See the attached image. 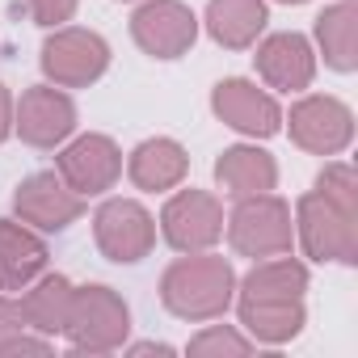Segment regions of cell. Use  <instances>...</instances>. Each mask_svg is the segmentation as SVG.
I'll list each match as a JSON object with an SVG mask.
<instances>
[{"label": "cell", "instance_id": "cell-23", "mask_svg": "<svg viewBox=\"0 0 358 358\" xmlns=\"http://www.w3.org/2000/svg\"><path fill=\"white\" fill-rule=\"evenodd\" d=\"M316 194H324L329 203H337L341 211L358 215V194H354V169L350 164H329L316 177Z\"/></svg>", "mask_w": 358, "mask_h": 358}, {"label": "cell", "instance_id": "cell-2", "mask_svg": "<svg viewBox=\"0 0 358 358\" xmlns=\"http://www.w3.org/2000/svg\"><path fill=\"white\" fill-rule=\"evenodd\" d=\"M127 324H131V312L110 287H80V291H72V308H68V320H64V333H68L72 350L106 354V350L122 345Z\"/></svg>", "mask_w": 358, "mask_h": 358}, {"label": "cell", "instance_id": "cell-5", "mask_svg": "<svg viewBox=\"0 0 358 358\" xmlns=\"http://www.w3.org/2000/svg\"><path fill=\"white\" fill-rule=\"evenodd\" d=\"M93 236H97V249L118 262V266H131V262H143L156 245V224L152 215L135 203V199H110L97 215H93Z\"/></svg>", "mask_w": 358, "mask_h": 358}, {"label": "cell", "instance_id": "cell-3", "mask_svg": "<svg viewBox=\"0 0 358 358\" xmlns=\"http://www.w3.org/2000/svg\"><path fill=\"white\" fill-rule=\"evenodd\" d=\"M228 241L245 257H278L291 249V207L274 194H249L236 199V211L228 220Z\"/></svg>", "mask_w": 358, "mask_h": 358}, {"label": "cell", "instance_id": "cell-8", "mask_svg": "<svg viewBox=\"0 0 358 358\" xmlns=\"http://www.w3.org/2000/svg\"><path fill=\"white\" fill-rule=\"evenodd\" d=\"M131 34L135 43L152 55V59H177L186 55L199 38V17L182 5V0H148L131 17Z\"/></svg>", "mask_w": 358, "mask_h": 358}, {"label": "cell", "instance_id": "cell-16", "mask_svg": "<svg viewBox=\"0 0 358 358\" xmlns=\"http://www.w3.org/2000/svg\"><path fill=\"white\" fill-rule=\"evenodd\" d=\"M190 169V156L186 148L177 143V139H143L131 160H127V173H131V182L148 194L156 190H173V186H182V177Z\"/></svg>", "mask_w": 358, "mask_h": 358}, {"label": "cell", "instance_id": "cell-11", "mask_svg": "<svg viewBox=\"0 0 358 358\" xmlns=\"http://www.w3.org/2000/svg\"><path fill=\"white\" fill-rule=\"evenodd\" d=\"M13 203H17L22 224H34L43 232H64L85 211V199L64 182L59 173H34V177H26V182L17 186Z\"/></svg>", "mask_w": 358, "mask_h": 358}, {"label": "cell", "instance_id": "cell-17", "mask_svg": "<svg viewBox=\"0 0 358 358\" xmlns=\"http://www.w3.org/2000/svg\"><path fill=\"white\" fill-rule=\"evenodd\" d=\"M215 182L224 186V194L232 199H249V194H270L278 182V164L270 160V152L262 148H228L215 160Z\"/></svg>", "mask_w": 358, "mask_h": 358}, {"label": "cell", "instance_id": "cell-22", "mask_svg": "<svg viewBox=\"0 0 358 358\" xmlns=\"http://www.w3.org/2000/svg\"><path fill=\"white\" fill-rule=\"evenodd\" d=\"M308 291V270L291 257L266 262L245 278V299H303Z\"/></svg>", "mask_w": 358, "mask_h": 358}, {"label": "cell", "instance_id": "cell-18", "mask_svg": "<svg viewBox=\"0 0 358 358\" xmlns=\"http://www.w3.org/2000/svg\"><path fill=\"white\" fill-rule=\"evenodd\" d=\"M207 30L220 47L245 51L266 30V0H211L207 5Z\"/></svg>", "mask_w": 358, "mask_h": 358}, {"label": "cell", "instance_id": "cell-26", "mask_svg": "<svg viewBox=\"0 0 358 358\" xmlns=\"http://www.w3.org/2000/svg\"><path fill=\"white\" fill-rule=\"evenodd\" d=\"M47 350H51V345H47V341H38V337H26V329L0 341V354H47Z\"/></svg>", "mask_w": 358, "mask_h": 358}, {"label": "cell", "instance_id": "cell-21", "mask_svg": "<svg viewBox=\"0 0 358 358\" xmlns=\"http://www.w3.org/2000/svg\"><path fill=\"white\" fill-rule=\"evenodd\" d=\"M72 282L64 274H51L43 278L34 291L22 295V316L30 329L38 333H64V320H68V308H72Z\"/></svg>", "mask_w": 358, "mask_h": 358}, {"label": "cell", "instance_id": "cell-19", "mask_svg": "<svg viewBox=\"0 0 358 358\" xmlns=\"http://www.w3.org/2000/svg\"><path fill=\"white\" fill-rule=\"evenodd\" d=\"M316 43L324 51L329 68L354 72V64H358V55H354L358 51V13H354L350 0H341V5H333L316 17Z\"/></svg>", "mask_w": 358, "mask_h": 358}, {"label": "cell", "instance_id": "cell-20", "mask_svg": "<svg viewBox=\"0 0 358 358\" xmlns=\"http://www.w3.org/2000/svg\"><path fill=\"white\" fill-rule=\"evenodd\" d=\"M241 320L262 341H287L303 329V299H241Z\"/></svg>", "mask_w": 358, "mask_h": 358}, {"label": "cell", "instance_id": "cell-7", "mask_svg": "<svg viewBox=\"0 0 358 358\" xmlns=\"http://www.w3.org/2000/svg\"><path fill=\"white\" fill-rule=\"evenodd\" d=\"M160 232L177 253H203L224 236V207L207 190H182L164 203Z\"/></svg>", "mask_w": 358, "mask_h": 358}, {"label": "cell", "instance_id": "cell-25", "mask_svg": "<svg viewBox=\"0 0 358 358\" xmlns=\"http://www.w3.org/2000/svg\"><path fill=\"white\" fill-rule=\"evenodd\" d=\"M80 0H26V9L38 26H64L72 13H76Z\"/></svg>", "mask_w": 358, "mask_h": 358}, {"label": "cell", "instance_id": "cell-13", "mask_svg": "<svg viewBox=\"0 0 358 358\" xmlns=\"http://www.w3.org/2000/svg\"><path fill=\"white\" fill-rule=\"evenodd\" d=\"M354 135V114L337 97H303L291 106V139L316 156H337Z\"/></svg>", "mask_w": 358, "mask_h": 358}, {"label": "cell", "instance_id": "cell-14", "mask_svg": "<svg viewBox=\"0 0 358 358\" xmlns=\"http://www.w3.org/2000/svg\"><path fill=\"white\" fill-rule=\"evenodd\" d=\"M257 72L270 89H282V93H299L312 85L316 76V55H312V43L303 34H270L262 47H257Z\"/></svg>", "mask_w": 358, "mask_h": 358}, {"label": "cell", "instance_id": "cell-4", "mask_svg": "<svg viewBox=\"0 0 358 358\" xmlns=\"http://www.w3.org/2000/svg\"><path fill=\"white\" fill-rule=\"evenodd\" d=\"M110 68V47L93 30H55L43 43V72L55 89L93 85Z\"/></svg>", "mask_w": 358, "mask_h": 358}, {"label": "cell", "instance_id": "cell-1", "mask_svg": "<svg viewBox=\"0 0 358 358\" xmlns=\"http://www.w3.org/2000/svg\"><path fill=\"white\" fill-rule=\"evenodd\" d=\"M160 299L182 320H211L232 303V266L224 257H182L160 278Z\"/></svg>", "mask_w": 358, "mask_h": 358}, {"label": "cell", "instance_id": "cell-15", "mask_svg": "<svg viewBox=\"0 0 358 358\" xmlns=\"http://www.w3.org/2000/svg\"><path fill=\"white\" fill-rule=\"evenodd\" d=\"M43 266H47V245L30 228L0 220V291H9V295L26 291L43 274Z\"/></svg>", "mask_w": 358, "mask_h": 358}, {"label": "cell", "instance_id": "cell-24", "mask_svg": "<svg viewBox=\"0 0 358 358\" xmlns=\"http://www.w3.org/2000/svg\"><path fill=\"white\" fill-rule=\"evenodd\" d=\"M253 345L245 341V337H236L232 329H220V324H211L207 333H199L194 341H190V354H249Z\"/></svg>", "mask_w": 358, "mask_h": 358}, {"label": "cell", "instance_id": "cell-6", "mask_svg": "<svg viewBox=\"0 0 358 358\" xmlns=\"http://www.w3.org/2000/svg\"><path fill=\"white\" fill-rule=\"evenodd\" d=\"M354 220L358 215L341 211L324 194H303L299 199V241H303L308 257H316V262H354V253H358Z\"/></svg>", "mask_w": 358, "mask_h": 358}, {"label": "cell", "instance_id": "cell-10", "mask_svg": "<svg viewBox=\"0 0 358 358\" xmlns=\"http://www.w3.org/2000/svg\"><path fill=\"white\" fill-rule=\"evenodd\" d=\"M13 127L26 143L34 148H55L76 131V106L64 89L51 85H34L22 93L17 110H13Z\"/></svg>", "mask_w": 358, "mask_h": 358}, {"label": "cell", "instance_id": "cell-28", "mask_svg": "<svg viewBox=\"0 0 358 358\" xmlns=\"http://www.w3.org/2000/svg\"><path fill=\"white\" fill-rule=\"evenodd\" d=\"M282 5H303V0H282Z\"/></svg>", "mask_w": 358, "mask_h": 358}, {"label": "cell", "instance_id": "cell-9", "mask_svg": "<svg viewBox=\"0 0 358 358\" xmlns=\"http://www.w3.org/2000/svg\"><path fill=\"white\" fill-rule=\"evenodd\" d=\"M55 173L64 182L89 199V194H106L118 177H122V152L110 135H80L76 143H68L55 160Z\"/></svg>", "mask_w": 358, "mask_h": 358}, {"label": "cell", "instance_id": "cell-12", "mask_svg": "<svg viewBox=\"0 0 358 358\" xmlns=\"http://www.w3.org/2000/svg\"><path fill=\"white\" fill-rule=\"evenodd\" d=\"M211 110L241 135H253V139H270L278 127H282V110L278 101L257 89L253 80H220L215 93H211Z\"/></svg>", "mask_w": 358, "mask_h": 358}, {"label": "cell", "instance_id": "cell-27", "mask_svg": "<svg viewBox=\"0 0 358 358\" xmlns=\"http://www.w3.org/2000/svg\"><path fill=\"white\" fill-rule=\"evenodd\" d=\"M9 131H13V97H9L5 85H0V143L9 139Z\"/></svg>", "mask_w": 358, "mask_h": 358}]
</instances>
